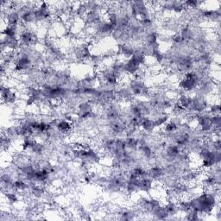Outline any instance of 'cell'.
Segmentation results:
<instances>
[{"label": "cell", "mask_w": 221, "mask_h": 221, "mask_svg": "<svg viewBox=\"0 0 221 221\" xmlns=\"http://www.w3.org/2000/svg\"><path fill=\"white\" fill-rule=\"evenodd\" d=\"M209 112L211 113L212 116L220 115V105L219 104H212L210 106Z\"/></svg>", "instance_id": "1"}]
</instances>
